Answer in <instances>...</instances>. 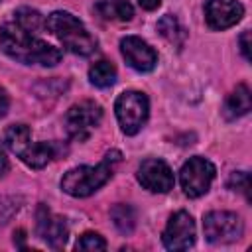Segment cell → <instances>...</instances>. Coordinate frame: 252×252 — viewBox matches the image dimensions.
Returning <instances> with one entry per match:
<instances>
[{"label":"cell","instance_id":"1","mask_svg":"<svg viewBox=\"0 0 252 252\" xmlns=\"http://www.w3.org/2000/svg\"><path fill=\"white\" fill-rule=\"evenodd\" d=\"M0 49L8 57H12L24 65L53 67L63 57L61 49L39 39L33 32L18 26L14 20L6 22L0 28Z\"/></svg>","mask_w":252,"mask_h":252},{"label":"cell","instance_id":"2","mask_svg":"<svg viewBox=\"0 0 252 252\" xmlns=\"http://www.w3.org/2000/svg\"><path fill=\"white\" fill-rule=\"evenodd\" d=\"M122 154L112 150L96 165H79L69 169L61 177V189L71 197H89L98 191L114 173V165L120 163Z\"/></svg>","mask_w":252,"mask_h":252},{"label":"cell","instance_id":"3","mask_svg":"<svg viewBox=\"0 0 252 252\" xmlns=\"http://www.w3.org/2000/svg\"><path fill=\"white\" fill-rule=\"evenodd\" d=\"M45 28L63 43V47L75 55H91L96 51V39L85 28V24L71 12L55 10L47 16Z\"/></svg>","mask_w":252,"mask_h":252},{"label":"cell","instance_id":"4","mask_svg":"<svg viewBox=\"0 0 252 252\" xmlns=\"http://www.w3.org/2000/svg\"><path fill=\"white\" fill-rule=\"evenodd\" d=\"M114 112H116L120 130L128 136H134L144 128V124L150 116L148 96L140 91H126V93L118 94V98L114 102Z\"/></svg>","mask_w":252,"mask_h":252},{"label":"cell","instance_id":"5","mask_svg":"<svg viewBox=\"0 0 252 252\" xmlns=\"http://www.w3.org/2000/svg\"><path fill=\"white\" fill-rule=\"evenodd\" d=\"M242 220L230 211H211L203 217V232L211 244H230L242 236Z\"/></svg>","mask_w":252,"mask_h":252},{"label":"cell","instance_id":"6","mask_svg":"<svg viewBox=\"0 0 252 252\" xmlns=\"http://www.w3.org/2000/svg\"><path fill=\"white\" fill-rule=\"evenodd\" d=\"M215 173H217V169L209 159H205L201 156L189 158L179 171V183H181L183 193L191 199L205 195L215 179Z\"/></svg>","mask_w":252,"mask_h":252},{"label":"cell","instance_id":"7","mask_svg":"<svg viewBox=\"0 0 252 252\" xmlns=\"http://www.w3.org/2000/svg\"><path fill=\"white\" fill-rule=\"evenodd\" d=\"M102 118V108L98 102L94 100H81L75 102L67 114H65V130L69 134V138L77 140V142H85L91 132L98 126Z\"/></svg>","mask_w":252,"mask_h":252},{"label":"cell","instance_id":"8","mask_svg":"<svg viewBox=\"0 0 252 252\" xmlns=\"http://www.w3.org/2000/svg\"><path fill=\"white\" fill-rule=\"evenodd\" d=\"M163 246L167 250H187L195 244V220L187 211H177L169 217L163 234Z\"/></svg>","mask_w":252,"mask_h":252},{"label":"cell","instance_id":"9","mask_svg":"<svg viewBox=\"0 0 252 252\" xmlns=\"http://www.w3.org/2000/svg\"><path fill=\"white\" fill-rule=\"evenodd\" d=\"M140 185L152 193H167L173 189L175 177L171 167L159 158H148L140 163L136 173Z\"/></svg>","mask_w":252,"mask_h":252},{"label":"cell","instance_id":"10","mask_svg":"<svg viewBox=\"0 0 252 252\" xmlns=\"http://www.w3.org/2000/svg\"><path fill=\"white\" fill-rule=\"evenodd\" d=\"M35 232L37 236L51 248H61L67 242L69 226L63 217H57L51 213V209L43 203H39L35 213Z\"/></svg>","mask_w":252,"mask_h":252},{"label":"cell","instance_id":"11","mask_svg":"<svg viewBox=\"0 0 252 252\" xmlns=\"http://www.w3.org/2000/svg\"><path fill=\"white\" fill-rule=\"evenodd\" d=\"M120 51L122 57L126 59V63L140 71V73H150L156 65H158V53L156 49L144 41L138 35H126L120 39Z\"/></svg>","mask_w":252,"mask_h":252},{"label":"cell","instance_id":"12","mask_svg":"<svg viewBox=\"0 0 252 252\" xmlns=\"http://www.w3.org/2000/svg\"><path fill=\"white\" fill-rule=\"evenodd\" d=\"M244 16V6L238 0H207L205 22L211 30H226L238 24Z\"/></svg>","mask_w":252,"mask_h":252},{"label":"cell","instance_id":"13","mask_svg":"<svg viewBox=\"0 0 252 252\" xmlns=\"http://www.w3.org/2000/svg\"><path fill=\"white\" fill-rule=\"evenodd\" d=\"M61 152L65 154V148H61V144H57V142H35V144H30V146L24 150V154H22L20 158H22V161H24L28 167H32V169H41V167H45L51 159L59 158Z\"/></svg>","mask_w":252,"mask_h":252},{"label":"cell","instance_id":"14","mask_svg":"<svg viewBox=\"0 0 252 252\" xmlns=\"http://www.w3.org/2000/svg\"><path fill=\"white\" fill-rule=\"evenodd\" d=\"M252 108V96H250V89L240 83L236 85V89L226 96L224 106H222V116L226 120H236L244 114H248V110Z\"/></svg>","mask_w":252,"mask_h":252},{"label":"cell","instance_id":"15","mask_svg":"<svg viewBox=\"0 0 252 252\" xmlns=\"http://www.w3.org/2000/svg\"><path fill=\"white\" fill-rule=\"evenodd\" d=\"M94 10L100 18L110 22H130L134 16V8L128 0H98Z\"/></svg>","mask_w":252,"mask_h":252},{"label":"cell","instance_id":"16","mask_svg":"<svg viewBox=\"0 0 252 252\" xmlns=\"http://www.w3.org/2000/svg\"><path fill=\"white\" fill-rule=\"evenodd\" d=\"M4 144H6V148L12 154L22 156L24 150L32 144L30 142V128L26 124H12V126H8L6 132H4Z\"/></svg>","mask_w":252,"mask_h":252},{"label":"cell","instance_id":"17","mask_svg":"<svg viewBox=\"0 0 252 252\" xmlns=\"http://www.w3.org/2000/svg\"><path fill=\"white\" fill-rule=\"evenodd\" d=\"M89 81L98 87V89H108L116 83V67L106 61V59H100L96 63L91 65L89 69Z\"/></svg>","mask_w":252,"mask_h":252},{"label":"cell","instance_id":"18","mask_svg":"<svg viewBox=\"0 0 252 252\" xmlns=\"http://www.w3.org/2000/svg\"><path fill=\"white\" fill-rule=\"evenodd\" d=\"M110 219L114 222V226L122 232V234H130L136 226V211L126 205V203H118L110 209Z\"/></svg>","mask_w":252,"mask_h":252},{"label":"cell","instance_id":"19","mask_svg":"<svg viewBox=\"0 0 252 252\" xmlns=\"http://www.w3.org/2000/svg\"><path fill=\"white\" fill-rule=\"evenodd\" d=\"M158 32H159L167 41H171V43H175V45H183L185 32H183V28H181V24L177 22L175 16L165 14V16L158 22Z\"/></svg>","mask_w":252,"mask_h":252},{"label":"cell","instance_id":"20","mask_svg":"<svg viewBox=\"0 0 252 252\" xmlns=\"http://www.w3.org/2000/svg\"><path fill=\"white\" fill-rule=\"evenodd\" d=\"M12 20H14L18 26H22V28L33 32V33L45 26L41 14H39L37 10H32V8H18V10L14 12V18H12Z\"/></svg>","mask_w":252,"mask_h":252},{"label":"cell","instance_id":"21","mask_svg":"<svg viewBox=\"0 0 252 252\" xmlns=\"http://www.w3.org/2000/svg\"><path fill=\"white\" fill-rule=\"evenodd\" d=\"M22 207V199L20 197H12V195H0V226H4Z\"/></svg>","mask_w":252,"mask_h":252},{"label":"cell","instance_id":"22","mask_svg":"<svg viewBox=\"0 0 252 252\" xmlns=\"http://www.w3.org/2000/svg\"><path fill=\"white\" fill-rule=\"evenodd\" d=\"M75 248H77V250H104V248H106V242H104V238H102L100 234H96V232H85V234L77 240Z\"/></svg>","mask_w":252,"mask_h":252},{"label":"cell","instance_id":"23","mask_svg":"<svg viewBox=\"0 0 252 252\" xmlns=\"http://www.w3.org/2000/svg\"><path fill=\"white\" fill-rule=\"evenodd\" d=\"M228 187L232 191H240L246 195V199H250V175L246 171H234L228 179Z\"/></svg>","mask_w":252,"mask_h":252},{"label":"cell","instance_id":"24","mask_svg":"<svg viewBox=\"0 0 252 252\" xmlns=\"http://www.w3.org/2000/svg\"><path fill=\"white\" fill-rule=\"evenodd\" d=\"M238 41H240V51H242L244 59H246V61H250V32H248V30H244Z\"/></svg>","mask_w":252,"mask_h":252},{"label":"cell","instance_id":"25","mask_svg":"<svg viewBox=\"0 0 252 252\" xmlns=\"http://www.w3.org/2000/svg\"><path fill=\"white\" fill-rule=\"evenodd\" d=\"M8 108H10V96H8L6 89L0 87V118H4L8 114Z\"/></svg>","mask_w":252,"mask_h":252},{"label":"cell","instance_id":"26","mask_svg":"<svg viewBox=\"0 0 252 252\" xmlns=\"http://www.w3.org/2000/svg\"><path fill=\"white\" fill-rule=\"evenodd\" d=\"M24 238H26V230H24V228H20V230L14 232V244H16L18 248H26V246H24Z\"/></svg>","mask_w":252,"mask_h":252},{"label":"cell","instance_id":"27","mask_svg":"<svg viewBox=\"0 0 252 252\" xmlns=\"http://www.w3.org/2000/svg\"><path fill=\"white\" fill-rule=\"evenodd\" d=\"M8 169H10V163H8V158H6V154H4V150L0 146V175H4Z\"/></svg>","mask_w":252,"mask_h":252},{"label":"cell","instance_id":"28","mask_svg":"<svg viewBox=\"0 0 252 252\" xmlns=\"http://www.w3.org/2000/svg\"><path fill=\"white\" fill-rule=\"evenodd\" d=\"M138 4H140L144 10H156V8L161 4V0H138Z\"/></svg>","mask_w":252,"mask_h":252},{"label":"cell","instance_id":"29","mask_svg":"<svg viewBox=\"0 0 252 252\" xmlns=\"http://www.w3.org/2000/svg\"><path fill=\"white\" fill-rule=\"evenodd\" d=\"M0 2H2V0H0Z\"/></svg>","mask_w":252,"mask_h":252}]
</instances>
